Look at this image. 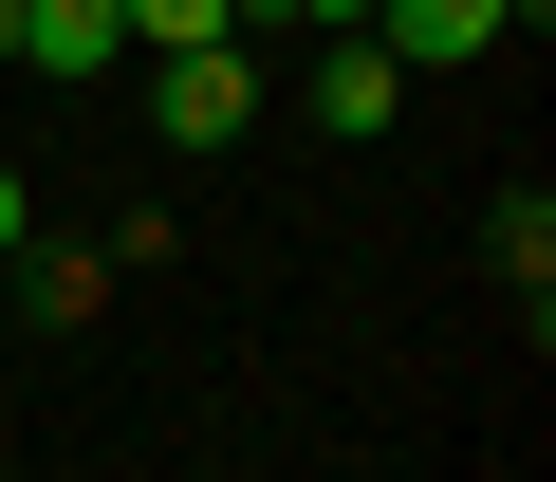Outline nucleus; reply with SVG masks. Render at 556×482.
Here are the masks:
<instances>
[{"label": "nucleus", "instance_id": "f257e3e1", "mask_svg": "<svg viewBox=\"0 0 556 482\" xmlns=\"http://www.w3.org/2000/svg\"><path fill=\"white\" fill-rule=\"evenodd\" d=\"M149 130H167V149H241V130H260V56H241V38L149 56Z\"/></svg>", "mask_w": 556, "mask_h": 482}, {"label": "nucleus", "instance_id": "f03ea898", "mask_svg": "<svg viewBox=\"0 0 556 482\" xmlns=\"http://www.w3.org/2000/svg\"><path fill=\"white\" fill-rule=\"evenodd\" d=\"M371 38H390V75H464L519 38V0H371Z\"/></svg>", "mask_w": 556, "mask_h": 482}, {"label": "nucleus", "instance_id": "7ed1b4c3", "mask_svg": "<svg viewBox=\"0 0 556 482\" xmlns=\"http://www.w3.org/2000/svg\"><path fill=\"white\" fill-rule=\"evenodd\" d=\"M298 112H316V130H353V149H371V130H390V112H408V75H390V38H316V75H298Z\"/></svg>", "mask_w": 556, "mask_h": 482}, {"label": "nucleus", "instance_id": "20e7f679", "mask_svg": "<svg viewBox=\"0 0 556 482\" xmlns=\"http://www.w3.org/2000/svg\"><path fill=\"white\" fill-rule=\"evenodd\" d=\"M112 56H130L112 0H20V75H112Z\"/></svg>", "mask_w": 556, "mask_h": 482}, {"label": "nucleus", "instance_id": "39448f33", "mask_svg": "<svg viewBox=\"0 0 556 482\" xmlns=\"http://www.w3.org/2000/svg\"><path fill=\"white\" fill-rule=\"evenodd\" d=\"M20 297L75 334V316H112V241H20Z\"/></svg>", "mask_w": 556, "mask_h": 482}, {"label": "nucleus", "instance_id": "423d86ee", "mask_svg": "<svg viewBox=\"0 0 556 482\" xmlns=\"http://www.w3.org/2000/svg\"><path fill=\"white\" fill-rule=\"evenodd\" d=\"M130 20V56H204V38H241V0H112Z\"/></svg>", "mask_w": 556, "mask_h": 482}, {"label": "nucleus", "instance_id": "0eeeda50", "mask_svg": "<svg viewBox=\"0 0 556 482\" xmlns=\"http://www.w3.org/2000/svg\"><path fill=\"white\" fill-rule=\"evenodd\" d=\"M482 241H501V279H519V316H538V279H556V204H538V186H501V223H482Z\"/></svg>", "mask_w": 556, "mask_h": 482}, {"label": "nucleus", "instance_id": "6e6552de", "mask_svg": "<svg viewBox=\"0 0 556 482\" xmlns=\"http://www.w3.org/2000/svg\"><path fill=\"white\" fill-rule=\"evenodd\" d=\"M278 20H298V38H371V0H278Z\"/></svg>", "mask_w": 556, "mask_h": 482}, {"label": "nucleus", "instance_id": "1a4fd4ad", "mask_svg": "<svg viewBox=\"0 0 556 482\" xmlns=\"http://www.w3.org/2000/svg\"><path fill=\"white\" fill-rule=\"evenodd\" d=\"M20 241H38V186H20V167H0V261H20Z\"/></svg>", "mask_w": 556, "mask_h": 482}, {"label": "nucleus", "instance_id": "9d476101", "mask_svg": "<svg viewBox=\"0 0 556 482\" xmlns=\"http://www.w3.org/2000/svg\"><path fill=\"white\" fill-rule=\"evenodd\" d=\"M0 75H20V0H0Z\"/></svg>", "mask_w": 556, "mask_h": 482}]
</instances>
